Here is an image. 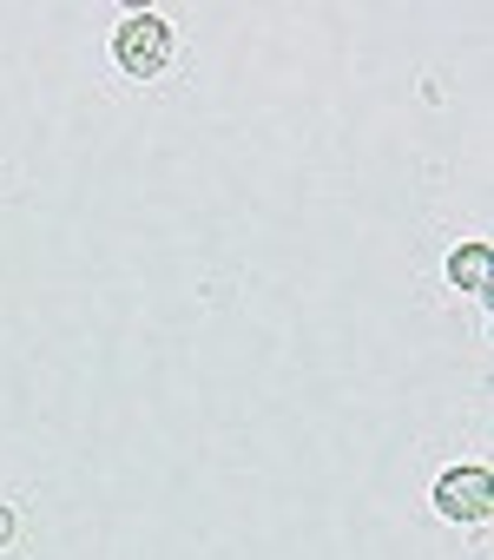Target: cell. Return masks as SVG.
Here are the masks:
<instances>
[{
    "instance_id": "2",
    "label": "cell",
    "mask_w": 494,
    "mask_h": 560,
    "mask_svg": "<svg viewBox=\"0 0 494 560\" xmlns=\"http://www.w3.org/2000/svg\"><path fill=\"white\" fill-rule=\"evenodd\" d=\"M435 508H442L448 521H461V527H481V521L494 514V475H487L481 462L442 468V475H435Z\"/></svg>"
},
{
    "instance_id": "1",
    "label": "cell",
    "mask_w": 494,
    "mask_h": 560,
    "mask_svg": "<svg viewBox=\"0 0 494 560\" xmlns=\"http://www.w3.org/2000/svg\"><path fill=\"white\" fill-rule=\"evenodd\" d=\"M113 67L132 73V80L165 73V67H172V27H165L158 14H132V21H119V27H113Z\"/></svg>"
},
{
    "instance_id": "3",
    "label": "cell",
    "mask_w": 494,
    "mask_h": 560,
    "mask_svg": "<svg viewBox=\"0 0 494 560\" xmlns=\"http://www.w3.org/2000/svg\"><path fill=\"white\" fill-rule=\"evenodd\" d=\"M487 270H494V250H487V244H461V250L448 257L455 291H468V298H481V304H487Z\"/></svg>"
},
{
    "instance_id": "4",
    "label": "cell",
    "mask_w": 494,
    "mask_h": 560,
    "mask_svg": "<svg viewBox=\"0 0 494 560\" xmlns=\"http://www.w3.org/2000/svg\"><path fill=\"white\" fill-rule=\"evenodd\" d=\"M0 534H14V514H0Z\"/></svg>"
}]
</instances>
